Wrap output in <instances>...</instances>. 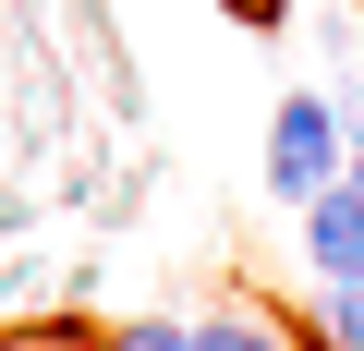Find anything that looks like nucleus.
Returning a JSON list of instances; mask_svg holds the SVG:
<instances>
[{
	"instance_id": "4",
	"label": "nucleus",
	"mask_w": 364,
	"mask_h": 351,
	"mask_svg": "<svg viewBox=\"0 0 364 351\" xmlns=\"http://www.w3.org/2000/svg\"><path fill=\"white\" fill-rule=\"evenodd\" d=\"M316 351H364V279H328V303H316Z\"/></svg>"
},
{
	"instance_id": "7",
	"label": "nucleus",
	"mask_w": 364,
	"mask_h": 351,
	"mask_svg": "<svg viewBox=\"0 0 364 351\" xmlns=\"http://www.w3.org/2000/svg\"><path fill=\"white\" fill-rule=\"evenodd\" d=\"M231 25H291V0H219Z\"/></svg>"
},
{
	"instance_id": "6",
	"label": "nucleus",
	"mask_w": 364,
	"mask_h": 351,
	"mask_svg": "<svg viewBox=\"0 0 364 351\" xmlns=\"http://www.w3.org/2000/svg\"><path fill=\"white\" fill-rule=\"evenodd\" d=\"M109 351H195V327H170V315H146V327H109Z\"/></svg>"
},
{
	"instance_id": "1",
	"label": "nucleus",
	"mask_w": 364,
	"mask_h": 351,
	"mask_svg": "<svg viewBox=\"0 0 364 351\" xmlns=\"http://www.w3.org/2000/svg\"><path fill=\"white\" fill-rule=\"evenodd\" d=\"M340 145H352V121H340V97H279V121H267V194L279 206H316L328 182H340Z\"/></svg>"
},
{
	"instance_id": "2",
	"label": "nucleus",
	"mask_w": 364,
	"mask_h": 351,
	"mask_svg": "<svg viewBox=\"0 0 364 351\" xmlns=\"http://www.w3.org/2000/svg\"><path fill=\"white\" fill-rule=\"evenodd\" d=\"M304 267H316V279H364V194H352V182H328V194L304 206Z\"/></svg>"
},
{
	"instance_id": "3",
	"label": "nucleus",
	"mask_w": 364,
	"mask_h": 351,
	"mask_svg": "<svg viewBox=\"0 0 364 351\" xmlns=\"http://www.w3.org/2000/svg\"><path fill=\"white\" fill-rule=\"evenodd\" d=\"M195 351H291L255 303H231V315H195Z\"/></svg>"
},
{
	"instance_id": "5",
	"label": "nucleus",
	"mask_w": 364,
	"mask_h": 351,
	"mask_svg": "<svg viewBox=\"0 0 364 351\" xmlns=\"http://www.w3.org/2000/svg\"><path fill=\"white\" fill-rule=\"evenodd\" d=\"M0 351H109V339L73 327V315H49V327H0Z\"/></svg>"
}]
</instances>
